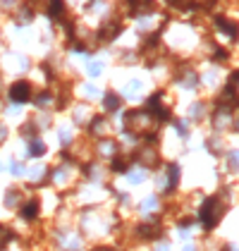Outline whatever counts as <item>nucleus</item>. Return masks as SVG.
<instances>
[{
  "label": "nucleus",
  "mask_w": 239,
  "mask_h": 251,
  "mask_svg": "<svg viewBox=\"0 0 239 251\" xmlns=\"http://www.w3.org/2000/svg\"><path fill=\"white\" fill-rule=\"evenodd\" d=\"M43 151H46V149H43V144H41V141H34L29 153H31V155H43Z\"/></svg>",
  "instance_id": "6"
},
{
  "label": "nucleus",
  "mask_w": 239,
  "mask_h": 251,
  "mask_svg": "<svg viewBox=\"0 0 239 251\" xmlns=\"http://www.w3.org/2000/svg\"><path fill=\"white\" fill-rule=\"evenodd\" d=\"M89 75H91V77H98V75H100V65H98V62L89 65Z\"/></svg>",
  "instance_id": "7"
},
{
  "label": "nucleus",
  "mask_w": 239,
  "mask_h": 251,
  "mask_svg": "<svg viewBox=\"0 0 239 251\" xmlns=\"http://www.w3.org/2000/svg\"><path fill=\"white\" fill-rule=\"evenodd\" d=\"M36 215H39V201H29V203L24 206V218L31 220V218H36Z\"/></svg>",
  "instance_id": "4"
},
{
  "label": "nucleus",
  "mask_w": 239,
  "mask_h": 251,
  "mask_svg": "<svg viewBox=\"0 0 239 251\" xmlns=\"http://www.w3.org/2000/svg\"><path fill=\"white\" fill-rule=\"evenodd\" d=\"M115 34H120V24L118 22H113V24L105 22V26L100 29V36H103V39H115Z\"/></svg>",
  "instance_id": "3"
},
{
  "label": "nucleus",
  "mask_w": 239,
  "mask_h": 251,
  "mask_svg": "<svg viewBox=\"0 0 239 251\" xmlns=\"http://www.w3.org/2000/svg\"><path fill=\"white\" fill-rule=\"evenodd\" d=\"M105 108H108V110H118V108H120V98L115 96V94L105 96Z\"/></svg>",
  "instance_id": "5"
},
{
  "label": "nucleus",
  "mask_w": 239,
  "mask_h": 251,
  "mask_svg": "<svg viewBox=\"0 0 239 251\" xmlns=\"http://www.w3.org/2000/svg\"><path fill=\"white\" fill-rule=\"evenodd\" d=\"M220 215H222V208H220V199L211 196V199L203 203V208H201V220H203L206 230H213V225H215V223L220 220Z\"/></svg>",
  "instance_id": "1"
},
{
  "label": "nucleus",
  "mask_w": 239,
  "mask_h": 251,
  "mask_svg": "<svg viewBox=\"0 0 239 251\" xmlns=\"http://www.w3.org/2000/svg\"><path fill=\"white\" fill-rule=\"evenodd\" d=\"M29 94H31L29 81H20V84H15V86L10 89V98H12L15 103H24V100H29Z\"/></svg>",
  "instance_id": "2"
},
{
  "label": "nucleus",
  "mask_w": 239,
  "mask_h": 251,
  "mask_svg": "<svg viewBox=\"0 0 239 251\" xmlns=\"http://www.w3.org/2000/svg\"><path fill=\"white\" fill-rule=\"evenodd\" d=\"M12 173H15V175H22V165H20V163H12Z\"/></svg>",
  "instance_id": "8"
},
{
  "label": "nucleus",
  "mask_w": 239,
  "mask_h": 251,
  "mask_svg": "<svg viewBox=\"0 0 239 251\" xmlns=\"http://www.w3.org/2000/svg\"><path fill=\"white\" fill-rule=\"evenodd\" d=\"M184 251H194V249H191V247H189V249H184Z\"/></svg>",
  "instance_id": "9"
}]
</instances>
